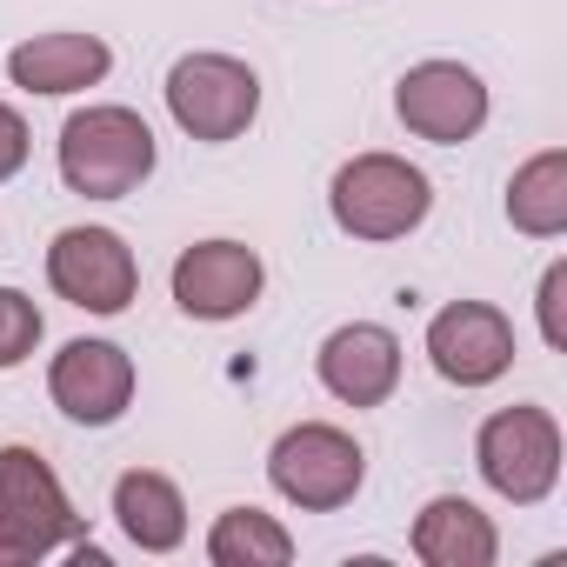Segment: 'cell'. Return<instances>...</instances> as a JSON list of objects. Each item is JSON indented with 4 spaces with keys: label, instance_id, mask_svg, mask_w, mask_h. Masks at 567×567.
I'll return each instance as SVG.
<instances>
[{
    "label": "cell",
    "instance_id": "6da1fadb",
    "mask_svg": "<svg viewBox=\"0 0 567 567\" xmlns=\"http://www.w3.org/2000/svg\"><path fill=\"white\" fill-rule=\"evenodd\" d=\"M154 161H161L154 127L121 101L81 107L61 127V181L74 194H87V200H127L154 174Z\"/></svg>",
    "mask_w": 567,
    "mask_h": 567
},
{
    "label": "cell",
    "instance_id": "7a4b0ae2",
    "mask_svg": "<svg viewBox=\"0 0 567 567\" xmlns=\"http://www.w3.org/2000/svg\"><path fill=\"white\" fill-rule=\"evenodd\" d=\"M427 207H434V187H427V174H421L414 161H401V154H354V161H341L334 181H328V214H334V227H341L348 240H368V247L408 240V234L427 220Z\"/></svg>",
    "mask_w": 567,
    "mask_h": 567
},
{
    "label": "cell",
    "instance_id": "3957f363",
    "mask_svg": "<svg viewBox=\"0 0 567 567\" xmlns=\"http://www.w3.org/2000/svg\"><path fill=\"white\" fill-rule=\"evenodd\" d=\"M81 540V514L34 447H0V567L48 560L54 547Z\"/></svg>",
    "mask_w": 567,
    "mask_h": 567
},
{
    "label": "cell",
    "instance_id": "277c9868",
    "mask_svg": "<svg viewBox=\"0 0 567 567\" xmlns=\"http://www.w3.org/2000/svg\"><path fill=\"white\" fill-rule=\"evenodd\" d=\"M267 481H274L280 501L301 507V514H334V507H348L361 494L368 454H361V441L348 427L301 421V427H288V434L267 447Z\"/></svg>",
    "mask_w": 567,
    "mask_h": 567
},
{
    "label": "cell",
    "instance_id": "5b68a950",
    "mask_svg": "<svg viewBox=\"0 0 567 567\" xmlns=\"http://www.w3.org/2000/svg\"><path fill=\"white\" fill-rule=\"evenodd\" d=\"M474 467L501 501L540 507L560 487V421L547 408H527V401L487 414L474 434Z\"/></svg>",
    "mask_w": 567,
    "mask_h": 567
},
{
    "label": "cell",
    "instance_id": "8992f818",
    "mask_svg": "<svg viewBox=\"0 0 567 567\" xmlns=\"http://www.w3.org/2000/svg\"><path fill=\"white\" fill-rule=\"evenodd\" d=\"M167 114L187 141H240L260 114V74L234 54H181L167 68Z\"/></svg>",
    "mask_w": 567,
    "mask_h": 567
},
{
    "label": "cell",
    "instance_id": "52a82bcc",
    "mask_svg": "<svg viewBox=\"0 0 567 567\" xmlns=\"http://www.w3.org/2000/svg\"><path fill=\"white\" fill-rule=\"evenodd\" d=\"M48 288L81 315H127L141 295V260L114 227H61L48 247Z\"/></svg>",
    "mask_w": 567,
    "mask_h": 567
},
{
    "label": "cell",
    "instance_id": "ba28073f",
    "mask_svg": "<svg viewBox=\"0 0 567 567\" xmlns=\"http://www.w3.org/2000/svg\"><path fill=\"white\" fill-rule=\"evenodd\" d=\"M394 114L414 141L461 147L487 127V81L461 61H414L394 81Z\"/></svg>",
    "mask_w": 567,
    "mask_h": 567
},
{
    "label": "cell",
    "instance_id": "9c48e42d",
    "mask_svg": "<svg viewBox=\"0 0 567 567\" xmlns=\"http://www.w3.org/2000/svg\"><path fill=\"white\" fill-rule=\"evenodd\" d=\"M267 288V267L247 240H194L174 260V308L187 321H240Z\"/></svg>",
    "mask_w": 567,
    "mask_h": 567
},
{
    "label": "cell",
    "instance_id": "30bf717a",
    "mask_svg": "<svg viewBox=\"0 0 567 567\" xmlns=\"http://www.w3.org/2000/svg\"><path fill=\"white\" fill-rule=\"evenodd\" d=\"M427 361L447 388H494L514 368V321L494 301H447L427 321Z\"/></svg>",
    "mask_w": 567,
    "mask_h": 567
},
{
    "label": "cell",
    "instance_id": "8fae6325",
    "mask_svg": "<svg viewBox=\"0 0 567 567\" xmlns=\"http://www.w3.org/2000/svg\"><path fill=\"white\" fill-rule=\"evenodd\" d=\"M48 394L81 427H114L134 408V354L114 341H68L48 368Z\"/></svg>",
    "mask_w": 567,
    "mask_h": 567
},
{
    "label": "cell",
    "instance_id": "7c38bea8",
    "mask_svg": "<svg viewBox=\"0 0 567 567\" xmlns=\"http://www.w3.org/2000/svg\"><path fill=\"white\" fill-rule=\"evenodd\" d=\"M315 374L341 408H381L401 388V341L381 321H348V328H334L321 341Z\"/></svg>",
    "mask_w": 567,
    "mask_h": 567
},
{
    "label": "cell",
    "instance_id": "4fadbf2b",
    "mask_svg": "<svg viewBox=\"0 0 567 567\" xmlns=\"http://www.w3.org/2000/svg\"><path fill=\"white\" fill-rule=\"evenodd\" d=\"M114 68V48L101 34H34L8 54V81L21 94H87Z\"/></svg>",
    "mask_w": 567,
    "mask_h": 567
},
{
    "label": "cell",
    "instance_id": "5bb4252c",
    "mask_svg": "<svg viewBox=\"0 0 567 567\" xmlns=\"http://www.w3.org/2000/svg\"><path fill=\"white\" fill-rule=\"evenodd\" d=\"M408 547H414V560H427V567H494V560H501V534H494V520H487L467 494H434V501L414 514Z\"/></svg>",
    "mask_w": 567,
    "mask_h": 567
},
{
    "label": "cell",
    "instance_id": "9a60e30c",
    "mask_svg": "<svg viewBox=\"0 0 567 567\" xmlns=\"http://www.w3.org/2000/svg\"><path fill=\"white\" fill-rule=\"evenodd\" d=\"M114 520H121V534H127L141 554H174V547L187 540V501H181V487H174L167 474H154V467H127V474L114 481Z\"/></svg>",
    "mask_w": 567,
    "mask_h": 567
},
{
    "label": "cell",
    "instance_id": "2e32d148",
    "mask_svg": "<svg viewBox=\"0 0 567 567\" xmlns=\"http://www.w3.org/2000/svg\"><path fill=\"white\" fill-rule=\"evenodd\" d=\"M507 220L527 240H560L567 234V147H540L534 161L514 167V181H507Z\"/></svg>",
    "mask_w": 567,
    "mask_h": 567
},
{
    "label": "cell",
    "instance_id": "e0dca14e",
    "mask_svg": "<svg viewBox=\"0 0 567 567\" xmlns=\"http://www.w3.org/2000/svg\"><path fill=\"white\" fill-rule=\"evenodd\" d=\"M207 560L214 567H288L295 560V534L260 507H227L207 527Z\"/></svg>",
    "mask_w": 567,
    "mask_h": 567
},
{
    "label": "cell",
    "instance_id": "ac0fdd59",
    "mask_svg": "<svg viewBox=\"0 0 567 567\" xmlns=\"http://www.w3.org/2000/svg\"><path fill=\"white\" fill-rule=\"evenodd\" d=\"M41 334H48L41 308H34L21 288H0V374H8V368H21V361L41 348Z\"/></svg>",
    "mask_w": 567,
    "mask_h": 567
},
{
    "label": "cell",
    "instance_id": "d6986e66",
    "mask_svg": "<svg viewBox=\"0 0 567 567\" xmlns=\"http://www.w3.org/2000/svg\"><path fill=\"white\" fill-rule=\"evenodd\" d=\"M534 308H540V341L560 354V348H567V315H560V308H567V260H554V267L540 274V295H534Z\"/></svg>",
    "mask_w": 567,
    "mask_h": 567
},
{
    "label": "cell",
    "instance_id": "ffe728a7",
    "mask_svg": "<svg viewBox=\"0 0 567 567\" xmlns=\"http://www.w3.org/2000/svg\"><path fill=\"white\" fill-rule=\"evenodd\" d=\"M28 154H34V134H28V121L0 101V181H14L21 167H28Z\"/></svg>",
    "mask_w": 567,
    "mask_h": 567
}]
</instances>
